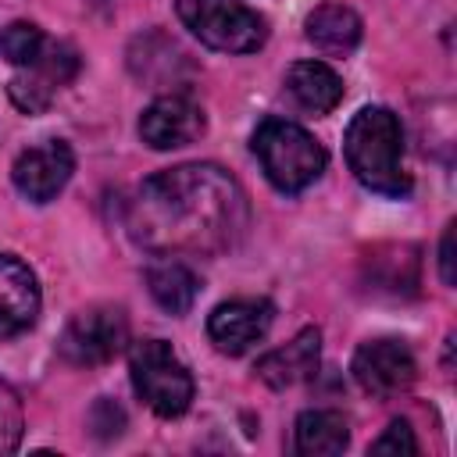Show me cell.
<instances>
[{
  "label": "cell",
  "mask_w": 457,
  "mask_h": 457,
  "mask_svg": "<svg viewBox=\"0 0 457 457\" xmlns=\"http://www.w3.org/2000/svg\"><path fill=\"white\" fill-rule=\"evenodd\" d=\"M246 228V196L218 164L150 175L129 207V232L154 253H221Z\"/></svg>",
  "instance_id": "obj_1"
},
{
  "label": "cell",
  "mask_w": 457,
  "mask_h": 457,
  "mask_svg": "<svg viewBox=\"0 0 457 457\" xmlns=\"http://www.w3.org/2000/svg\"><path fill=\"white\" fill-rule=\"evenodd\" d=\"M343 154L364 189L393 200L411 193V175L403 171V129L389 107H361L346 125Z\"/></svg>",
  "instance_id": "obj_2"
},
{
  "label": "cell",
  "mask_w": 457,
  "mask_h": 457,
  "mask_svg": "<svg viewBox=\"0 0 457 457\" xmlns=\"http://www.w3.org/2000/svg\"><path fill=\"white\" fill-rule=\"evenodd\" d=\"M253 154L278 193H300L325 171V146L286 118H264L253 132Z\"/></svg>",
  "instance_id": "obj_3"
},
{
  "label": "cell",
  "mask_w": 457,
  "mask_h": 457,
  "mask_svg": "<svg viewBox=\"0 0 457 457\" xmlns=\"http://www.w3.org/2000/svg\"><path fill=\"white\" fill-rule=\"evenodd\" d=\"M129 375L139 400L161 418H179L193 403V375L164 339H136L129 350Z\"/></svg>",
  "instance_id": "obj_4"
},
{
  "label": "cell",
  "mask_w": 457,
  "mask_h": 457,
  "mask_svg": "<svg viewBox=\"0 0 457 457\" xmlns=\"http://www.w3.org/2000/svg\"><path fill=\"white\" fill-rule=\"evenodd\" d=\"M175 11L182 25L211 50L253 54L268 39L264 18L239 0H175Z\"/></svg>",
  "instance_id": "obj_5"
},
{
  "label": "cell",
  "mask_w": 457,
  "mask_h": 457,
  "mask_svg": "<svg viewBox=\"0 0 457 457\" xmlns=\"http://www.w3.org/2000/svg\"><path fill=\"white\" fill-rule=\"evenodd\" d=\"M129 343V321L118 307H107V303H96V307H86L79 311L61 339H57V350L68 364H79V368H93V364H107L114 353H121Z\"/></svg>",
  "instance_id": "obj_6"
},
{
  "label": "cell",
  "mask_w": 457,
  "mask_h": 457,
  "mask_svg": "<svg viewBox=\"0 0 457 457\" xmlns=\"http://www.w3.org/2000/svg\"><path fill=\"white\" fill-rule=\"evenodd\" d=\"M414 375H418L414 353L400 339H371L353 353V378L375 400H389L403 393L414 382Z\"/></svg>",
  "instance_id": "obj_7"
},
{
  "label": "cell",
  "mask_w": 457,
  "mask_h": 457,
  "mask_svg": "<svg viewBox=\"0 0 457 457\" xmlns=\"http://www.w3.org/2000/svg\"><path fill=\"white\" fill-rule=\"evenodd\" d=\"M75 68H79V54L68 43H46L43 54L11 79V100H14V107L25 111V114H39L54 100V93L64 82H71Z\"/></svg>",
  "instance_id": "obj_8"
},
{
  "label": "cell",
  "mask_w": 457,
  "mask_h": 457,
  "mask_svg": "<svg viewBox=\"0 0 457 457\" xmlns=\"http://www.w3.org/2000/svg\"><path fill=\"white\" fill-rule=\"evenodd\" d=\"M204 132H207L204 107L186 93L157 96L139 118V136L154 150H175V146L196 143Z\"/></svg>",
  "instance_id": "obj_9"
},
{
  "label": "cell",
  "mask_w": 457,
  "mask_h": 457,
  "mask_svg": "<svg viewBox=\"0 0 457 457\" xmlns=\"http://www.w3.org/2000/svg\"><path fill=\"white\" fill-rule=\"evenodd\" d=\"M75 171V154L64 139H46L39 146H29L18 154L11 175H14V186L21 196H29L32 204H46L54 200L68 179Z\"/></svg>",
  "instance_id": "obj_10"
},
{
  "label": "cell",
  "mask_w": 457,
  "mask_h": 457,
  "mask_svg": "<svg viewBox=\"0 0 457 457\" xmlns=\"http://www.w3.org/2000/svg\"><path fill=\"white\" fill-rule=\"evenodd\" d=\"M271 325V303L268 300H228L218 303L207 318V336L221 353H246L257 339H264Z\"/></svg>",
  "instance_id": "obj_11"
},
{
  "label": "cell",
  "mask_w": 457,
  "mask_h": 457,
  "mask_svg": "<svg viewBox=\"0 0 457 457\" xmlns=\"http://www.w3.org/2000/svg\"><path fill=\"white\" fill-rule=\"evenodd\" d=\"M39 314V286L29 264L0 253V336L25 332Z\"/></svg>",
  "instance_id": "obj_12"
},
{
  "label": "cell",
  "mask_w": 457,
  "mask_h": 457,
  "mask_svg": "<svg viewBox=\"0 0 457 457\" xmlns=\"http://www.w3.org/2000/svg\"><path fill=\"white\" fill-rule=\"evenodd\" d=\"M318 361H321V332L300 328L286 346H278L257 361V375L271 389H286V386L307 382L318 371Z\"/></svg>",
  "instance_id": "obj_13"
},
{
  "label": "cell",
  "mask_w": 457,
  "mask_h": 457,
  "mask_svg": "<svg viewBox=\"0 0 457 457\" xmlns=\"http://www.w3.org/2000/svg\"><path fill=\"white\" fill-rule=\"evenodd\" d=\"M286 89L311 114H328L343 100V79L321 61H296L286 71Z\"/></svg>",
  "instance_id": "obj_14"
},
{
  "label": "cell",
  "mask_w": 457,
  "mask_h": 457,
  "mask_svg": "<svg viewBox=\"0 0 457 457\" xmlns=\"http://www.w3.org/2000/svg\"><path fill=\"white\" fill-rule=\"evenodd\" d=\"M361 18L343 4H321L307 14V39L328 57L350 54L361 43Z\"/></svg>",
  "instance_id": "obj_15"
},
{
  "label": "cell",
  "mask_w": 457,
  "mask_h": 457,
  "mask_svg": "<svg viewBox=\"0 0 457 457\" xmlns=\"http://www.w3.org/2000/svg\"><path fill=\"white\" fill-rule=\"evenodd\" d=\"M293 436H296V450L307 457H332V453H343L350 443L346 418L339 411H328V407L303 411L296 418Z\"/></svg>",
  "instance_id": "obj_16"
},
{
  "label": "cell",
  "mask_w": 457,
  "mask_h": 457,
  "mask_svg": "<svg viewBox=\"0 0 457 457\" xmlns=\"http://www.w3.org/2000/svg\"><path fill=\"white\" fill-rule=\"evenodd\" d=\"M146 286H150V296L168 311V314H186L196 300V275L175 261V257H164V261H154L146 268Z\"/></svg>",
  "instance_id": "obj_17"
},
{
  "label": "cell",
  "mask_w": 457,
  "mask_h": 457,
  "mask_svg": "<svg viewBox=\"0 0 457 457\" xmlns=\"http://www.w3.org/2000/svg\"><path fill=\"white\" fill-rule=\"evenodd\" d=\"M43 46H46V39H43L39 25H32V21H11V25L4 29V36H0L4 57H7L11 64H18V68H29V64L43 54Z\"/></svg>",
  "instance_id": "obj_18"
},
{
  "label": "cell",
  "mask_w": 457,
  "mask_h": 457,
  "mask_svg": "<svg viewBox=\"0 0 457 457\" xmlns=\"http://www.w3.org/2000/svg\"><path fill=\"white\" fill-rule=\"evenodd\" d=\"M21 443V403L18 393L0 382V453H11Z\"/></svg>",
  "instance_id": "obj_19"
},
{
  "label": "cell",
  "mask_w": 457,
  "mask_h": 457,
  "mask_svg": "<svg viewBox=\"0 0 457 457\" xmlns=\"http://www.w3.org/2000/svg\"><path fill=\"white\" fill-rule=\"evenodd\" d=\"M371 453H378V457H400V453H418V439H414V432H411V425L407 421H389V428L371 443Z\"/></svg>",
  "instance_id": "obj_20"
},
{
  "label": "cell",
  "mask_w": 457,
  "mask_h": 457,
  "mask_svg": "<svg viewBox=\"0 0 457 457\" xmlns=\"http://www.w3.org/2000/svg\"><path fill=\"white\" fill-rule=\"evenodd\" d=\"M439 275L446 286H453V225H446L443 243H439Z\"/></svg>",
  "instance_id": "obj_21"
}]
</instances>
